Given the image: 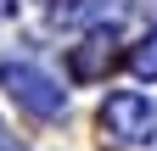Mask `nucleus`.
I'll return each mask as SVG.
<instances>
[{
    "label": "nucleus",
    "mask_w": 157,
    "mask_h": 151,
    "mask_svg": "<svg viewBox=\"0 0 157 151\" xmlns=\"http://www.w3.org/2000/svg\"><path fill=\"white\" fill-rule=\"evenodd\" d=\"M0 90L17 101V106H28L34 118H62L67 112V90L51 79V73H39L28 62H6L0 67Z\"/></svg>",
    "instance_id": "f257e3e1"
},
{
    "label": "nucleus",
    "mask_w": 157,
    "mask_h": 151,
    "mask_svg": "<svg viewBox=\"0 0 157 151\" xmlns=\"http://www.w3.org/2000/svg\"><path fill=\"white\" fill-rule=\"evenodd\" d=\"M101 129L112 140H124V145H146L151 140V106L135 95V90H118V95H107V106H101Z\"/></svg>",
    "instance_id": "f03ea898"
},
{
    "label": "nucleus",
    "mask_w": 157,
    "mask_h": 151,
    "mask_svg": "<svg viewBox=\"0 0 157 151\" xmlns=\"http://www.w3.org/2000/svg\"><path fill=\"white\" fill-rule=\"evenodd\" d=\"M112 34H90V39L84 45H73V56H67V73H73V79L78 84H90V79H101V73L112 67Z\"/></svg>",
    "instance_id": "7ed1b4c3"
},
{
    "label": "nucleus",
    "mask_w": 157,
    "mask_h": 151,
    "mask_svg": "<svg viewBox=\"0 0 157 151\" xmlns=\"http://www.w3.org/2000/svg\"><path fill=\"white\" fill-rule=\"evenodd\" d=\"M118 11V0H56L51 6V23L62 28V23H101V17Z\"/></svg>",
    "instance_id": "20e7f679"
},
{
    "label": "nucleus",
    "mask_w": 157,
    "mask_h": 151,
    "mask_svg": "<svg viewBox=\"0 0 157 151\" xmlns=\"http://www.w3.org/2000/svg\"><path fill=\"white\" fill-rule=\"evenodd\" d=\"M129 67H135V79H157V34L129 50Z\"/></svg>",
    "instance_id": "39448f33"
},
{
    "label": "nucleus",
    "mask_w": 157,
    "mask_h": 151,
    "mask_svg": "<svg viewBox=\"0 0 157 151\" xmlns=\"http://www.w3.org/2000/svg\"><path fill=\"white\" fill-rule=\"evenodd\" d=\"M11 11H17V0H0V17H11Z\"/></svg>",
    "instance_id": "423d86ee"
}]
</instances>
